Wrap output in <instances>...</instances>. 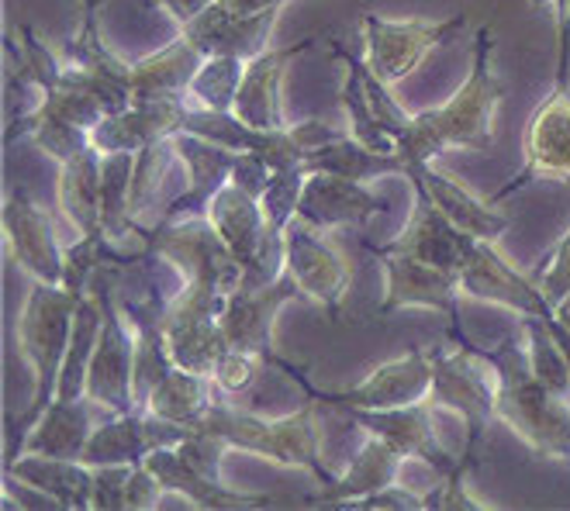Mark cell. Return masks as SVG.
I'll use <instances>...</instances> for the list:
<instances>
[{"label":"cell","mask_w":570,"mask_h":511,"mask_svg":"<svg viewBox=\"0 0 570 511\" xmlns=\"http://www.w3.org/2000/svg\"><path fill=\"white\" fill-rule=\"evenodd\" d=\"M494 31L484 24L474 36V62L471 77L440 108L412 111L405 131L397 135V153L409 166L432 163L443 153H488L494 143L498 105L505 100V83L494 77Z\"/></svg>","instance_id":"1"},{"label":"cell","mask_w":570,"mask_h":511,"mask_svg":"<svg viewBox=\"0 0 570 511\" xmlns=\"http://www.w3.org/2000/svg\"><path fill=\"white\" fill-rule=\"evenodd\" d=\"M80 301L73 291H66L62 284H42L36 281L28 291V301L18 315V350L24 363L31 366V377H36V391H31V404L21 415H8V453L4 463L21 456L24 435L31 425L39 422V415L52 404L56 384L62 373L66 350H70L73 338V322Z\"/></svg>","instance_id":"2"},{"label":"cell","mask_w":570,"mask_h":511,"mask_svg":"<svg viewBox=\"0 0 570 511\" xmlns=\"http://www.w3.org/2000/svg\"><path fill=\"white\" fill-rule=\"evenodd\" d=\"M498 373V422H505L535 456L570 460V397L532 373L525 338H501L484 350Z\"/></svg>","instance_id":"3"},{"label":"cell","mask_w":570,"mask_h":511,"mask_svg":"<svg viewBox=\"0 0 570 511\" xmlns=\"http://www.w3.org/2000/svg\"><path fill=\"white\" fill-rule=\"evenodd\" d=\"M197 425H205L228 439L232 450L253 453L259 460H271L287 470H312L322 484L335 481V473L322 463V432H318V401L308 397L305 407L284 419H259L253 412L232 407L228 397H218L208 415Z\"/></svg>","instance_id":"4"},{"label":"cell","mask_w":570,"mask_h":511,"mask_svg":"<svg viewBox=\"0 0 570 511\" xmlns=\"http://www.w3.org/2000/svg\"><path fill=\"white\" fill-rule=\"evenodd\" d=\"M456 350H429L432 356V391L429 404L446 407L463 419V453L460 470L471 473L481 463L484 435L498 419V373L494 363L471 338L456 335Z\"/></svg>","instance_id":"5"},{"label":"cell","mask_w":570,"mask_h":511,"mask_svg":"<svg viewBox=\"0 0 570 511\" xmlns=\"http://www.w3.org/2000/svg\"><path fill=\"white\" fill-rule=\"evenodd\" d=\"M136 238L149 256L170 263L187 287L208 291L228 301V294L243 281L246 266L225 246V238L215 232L208 218H180V222L159 218L156 225H139Z\"/></svg>","instance_id":"6"},{"label":"cell","mask_w":570,"mask_h":511,"mask_svg":"<svg viewBox=\"0 0 570 511\" xmlns=\"http://www.w3.org/2000/svg\"><path fill=\"white\" fill-rule=\"evenodd\" d=\"M118 269L125 266H100L90 281V294L100 304V335L87 370V397L108 415L136 412V387H131L136 332H131L118 301Z\"/></svg>","instance_id":"7"},{"label":"cell","mask_w":570,"mask_h":511,"mask_svg":"<svg viewBox=\"0 0 570 511\" xmlns=\"http://www.w3.org/2000/svg\"><path fill=\"white\" fill-rule=\"evenodd\" d=\"M294 297H301L297 284L291 281V274H284L271 284H259V287H249V284H239L236 291L228 294L225 308H222V332L228 338L232 350H243V353H253L259 356L263 363H271L277 370H284L287 377L301 387L308 377L305 370L291 366L281 353H277V343H274V332H277V318H281V308L291 304Z\"/></svg>","instance_id":"8"},{"label":"cell","mask_w":570,"mask_h":511,"mask_svg":"<svg viewBox=\"0 0 570 511\" xmlns=\"http://www.w3.org/2000/svg\"><path fill=\"white\" fill-rule=\"evenodd\" d=\"M463 28H466V14H453L443 21H429V18L394 21V18H381L374 11H366L363 14V49H366L363 59L384 83H397L412 77L432 49L453 42Z\"/></svg>","instance_id":"9"},{"label":"cell","mask_w":570,"mask_h":511,"mask_svg":"<svg viewBox=\"0 0 570 511\" xmlns=\"http://www.w3.org/2000/svg\"><path fill=\"white\" fill-rule=\"evenodd\" d=\"M366 253H374L381 259V266L387 269V291H384V301L377 304L381 318L394 315V312H405V308H429V312H440L446 318L450 338L463 335V325H460V297H463L460 274L443 269V266H432L419 256L371 246V243H366Z\"/></svg>","instance_id":"10"},{"label":"cell","mask_w":570,"mask_h":511,"mask_svg":"<svg viewBox=\"0 0 570 511\" xmlns=\"http://www.w3.org/2000/svg\"><path fill=\"white\" fill-rule=\"evenodd\" d=\"M308 397L328 407H343V412H384V407H405L429 401L432 391V356L429 350H409L381 366L371 370L356 387L343 391H318L312 381L301 387Z\"/></svg>","instance_id":"11"},{"label":"cell","mask_w":570,"mask_h":511,"mask_svg":"<svg viewBox=\"0 0 570 511\" xmlns=\"http://www.w3.org/2000/svg\"><path fill=\"white\" fill-rule=\"evenodd\" d=\"M284 269L297 284L301 297H312L318 308H325V315L332 322H340L343 297H346L350 281H353L350 263L340 249L328 243L325 232L312 228L297 215L284 232Z\"/></svg>","instance_id":"12"},{"label":"cell","mask_w":570,"mask_h":511,"mask_svg":"<svg viewBox=\"0 0 570 511\" xmlns=\"http://www.w3.org/2000/svg\"><path fill=\"white\" fill-rule=\"evenodd\" d=\"M535 180H553L570 190V83H553L543 105L532 111L522 169L491 197V204L512 197Z\"/></svg>","instance_id":"13"},{"label":"cell","mask_w":570,"mask_h":511,"mask_svg":"<svg viewBox=\"0 0 570 511\" xmlns=\"http://www.w3.org/2000/svg\"><path fill=\"white\" fill-rule=\"evenodd\" d=\"M4 243L8 256L24 269L31 281L62 284L66 249L56 238V225L46 208L31 200L28 187H11L4 197Z\"/></svg>","instance_id":"14"},{"label":"cell","mask_w":570,"mask_h":511,"mask_svg":"<svg viewBox=\"0 0 570 511\" xmlns=\"http://www.w3.org/2000/svg\"><path fill=\"white\" fill-rule=\"evenodd\" d=\"M190 429L170 419H159L149 412H118L108 422H97L83 463L87 466H108V463H146L149 453L166 450V446H180L184 435Z\"/></svg>","instance_id":"15"},{"label":"cell","mask_w":570,"mask_h":511,"mask_svg":"<svg viewBox=\"0 0 570 511\" xmlns=\"http://www.w3.org/2000/svg\"><path fill=\"white\" fill-rule=\"evenodd\" d=\"M177 159L187 169V190L177 194L166 208L159 212L163 222H180V218H205L212 197L232 180L239 166L243 153H232L212 139H200L194 131H177L174 135Z\"/></svg>","instance_id":"16"},{"label":"cell","mask_w":570,"mask_h":511,"mask_svg":"<svg viewBox=\"0 0 570 511\" xmlns=\"http://www.w3.org/2000/svg\"><path fill=\"white\" fill-rule=\"evenodd\" d=\"M353 425H360L366 435L384 439L405 460H419L440 476L453 473L460 466V456H453L432 429V404H405V407H384V412H346Z\"/></svg>","instance_id":"17"},{"label":"cell","mask_w":570,"mask_h":511,"mask_svg":"<svg viewBox=\"0 0 570 511\" xmlns=\"http://www.w3.org/2000/svg\"><path fill=\"white\" fill-rule=\"evenodd\" d=\"M460 287L463 297H478V301H491L501 304V308L522 315H540L550 318L553 304L543 297L535 277H522L515 266L505 263V256L498 253V243H478L474 256L466 259V266L460 269Z\"/></svg>","instance_id":"18"},{"label":"cell","mask_w":570,"mask_h":511,"mask_svg":"<svg viewBox=\"0 0 570 511\" xmlns=\"http://www.w3.org/2000/svg\"><path fill=\"white\" fill-rule=\"evenodd\" d=\"M412 190H415L412 218L384 249L409 253V256H419V259H425L432 266H443V269H453V274H460V269L466 266V259L474 256L481 238H474V235H466L463 228H456L440 208H435L429 190L422 184H412Z\"/></svg>","instance_id":"19"},{"label":"cell","mask_w":570,"mask_h":511,"mask_svg":"<svg viewBox=\"0 0 570 511\" xmlns=\"http://www.w3.org/2000/svg\"><path fill=\"white\" fill-rule=\"evenodd\" d=\"M315 42H318V39L308 36V39H301V42H294V46L266 49V52H259L256 59H249L232 115L243 118V121L253 125V128H266V131L291 128L287 115H284V73H287V66H291L294 59L305 56Z\"/></svg>","instance_id":"20"},{"label":"cell","mask_w":570,"mask_h":511,"mask_svg":"<svg viewBox=\"0 0 570 511\" xmlns=\"http://www.w3.org/2000/svg\"><path fill=\"white\" fill-rule=\"evenodd\" d=\"M284 8H271L259 14H232L218 0L200 11L194 21L180 24V36L200 52V56H236V59H256L271 49V36L277 28Z\"/></svg>","instance_id":"21"},{"label":"cell","mask_w":570,"mask_h":511,"mask_svg":"<svg viewBox=\"0 0 570 511\" xmlns=\"http://www.w3.org/2000/svg\"><path fill=\"white\" fill-rule=\"evenodd\" d=\"M384 212H391L387 197L340 174H308L297 204V218L318 232H332L343 225H366L374 215Z\"/></svg>","instance_id":"22"},{"label":"cell","mask_w":570,"mask_h":511,"mask_svg":"<svg viewBox=\"0 0 570 511\" xmlns=\"http://www.w3.org/2000/svg\"><path fill=\"white\" fill-rule=\"evenodd\" d=\"M187 97H146L131 100L118 115L100 118L90 131V146L100 153H139L159 139H170L184 125Z\"/></svg>","instance_id":"23"},{"label":"cell","mask_w":570,"mask_h":511,"mask_svg":"<svg viewBox=\"0 0 570 511\" xmlns=\"http://www.w3.org/2000/svg\"><path fill=\"white\" fill-rule=\"evenodd\" d=\"M409 184H422L432 197V204L440 208L456 228H463L466 235L484 238V243H498L501 235L509 232V215H501L491 200H481L474 190H466L460 180H453L450 174H443L435 163H419L412 166Z\"/></svg>","instance_id":"24"},{"label":"cell","mask_w":570,"mask_h":511,"mask_svg":"<svg viewBox=\"0 0 570 511\" xmlns=\"http://www.w3.org/2000/svg\"><path fill=\"white\" fill-rule=\"evenodd\" d=\"M4 473H8V481L42 491L66 511L94 508V466H87L83 460L21 453L18 460L4 463Z\"/></svg>","instance_id":"25"},{"label":"cell","mask_w":570,"mask_h":511,"mask_svg":"<svg viewBox=\"0 0 570 511\" xmlns=\"http://www.w3.org/2000/svg\"><path fill=\"white\" fill-rule=\"evenodd\" d=\"M405 466V456H401L394 446H387L384 439L371 435L363 442V450L353 456V463L346 466V473H340L335 481H328L318 494L305 498L315 508H346L360 498H371L391 484H397V473Z\"/></svg>","instance_id":"26"},{"label":"cell","mask_w":570,"mask_h":511,"mask_svg":"<svg viewBox=\"0 0 570 511\" xmlns=\"http://www.w3.org/2000/svg\"><path fill=\"white\" fill-rule=\"evenodd\" d=\"M146 466L159 476V484L166 494H180L187 498L190 508H266L277 504V498L271 494H243L236 488H225V481H212V476L197 473L194 466H187V460L177 453V446H166L146 456Z\"/></svg>","instance_id":"27"},{"label":"cell","mask_w":570,"mask_h":511,"mask_svg":"<svg viewBox=\"0 0 570 511\" xmlns=\"http://www.w3.org/2000/svg\"><path fill=\"white\" fill-rule=\"evenodd\" d=\"M215 232L225 238V246L239 256L243 266H253L259 249H263V238H266V215H263V200L259 194H253L249 187L228 180L208 204V215H205Z\"/></svg>","instance_id":"28"},{"label":"cell","mask_w":570,"mask_h":511,"mask_svg":"<svg viewBox=\"0 0 570 511\" xmlns=\"http://www.w3.org/2000/svg\"><path fill=\"white\" fill-rule=\"evenodd\" d=\"M94 401L77 397V401H62L52 397V404L39 415V422L31 425L24 435L21 453H46V456H62V460H80L87 442L97 429L94 422Z\"/></svg>","instance_id":"29"},{"label":"cell","mask_w":570,"mask_h":511,"mask_svg":"<svg viewBox=\"0 0 570 511\" xmlns=\"http://www.w3.org/2000/svg\"><path fill=\"white\" fill-rule=\"evenodd\" d=\"M301 163H305L308 174H340V177H350L356 184H371L381 177H405L409 180V174H412L409 159L401 153H377L371 146L356 143L350 131L343 135V139H332V143L308 149Z\"/></svg>","instance_id":"30"},{"label":"cell","mask_w":570,"mask_h":511,"mask_svg":"<svg viewBox=\"0 0 570 511\" xmlns=\"http://www.w3.org/2000/svg\"><path fill=\"white\" fill-rule=\"evenodd\" d=\"M100 166H105V153L94 146H87L73 159L59 163L56 200L66 222L77 228V235L100 232Z\"/></svg>","instance_id":"31"},{"label":"cell","mask_w":570,"mask_h":511,"mask_svg":"<svg viewBox=\"0 0 570 511\" xmlns=\"http://www.w3.org/2000/svg\"><path fill=\"white\" fill-rule=\"evenodd\" d=\"M200 62H205V56H200L184 36H177L159 52L142 56L136 66H131V90H136V100L187 97V87H190Z\"/></svg>","instance_id":"32"},{"label":"cell","mask_w":570,"mask_h":511,"mask_svg":"<svg viewBox=\"0 0 570 511\" xmlns=\"http://www.w3.org/2000/svg\"><path fill=\"white\" fill-rule=\"evenodd\" d=\"M218 397H225V394L215 387L212 377H205V373H194V370H184V366H174V370L166 373V377L156 384V391L149 394L146 412L194 429L200 419L208 415V407H212Z\"/></svg>","instance_id":"33"},{"label":"cell","mask_w":570,"mask_h":511,"mask_svg":"<svg viewBox=\"0 0 570 511\" xmlns=\"http://www.w3.org/2000/svg\"><path fill=\"white\" fill-rule=\"evenodd\" d=\"M131 174H136V153H105V166H100V232L115 246L139 228L128 212Z\"/></svg>","instance_id":"34"},{"label":"cell","mask_w":570,"mask_h":511,"mask_svg":"<svg viewBox=\"0 0 570 511\" xmlns=\"http://www.w3.org/2000/svg\"><path fill=\"white\" fill-rule=\"evenodd\" d=\"M18 36H21V52L14 46V36H8V52L14 56V77H11V83L36 87L39 94L62 87V80H66V59H59L36 36V28H31V24H18Z\"/></svg>","instance_id":"35"},{"label":"cell","mask_w":570,"mask_h":511,"mask_svg":"<svg viewBox=\"0 0 570 511\" xmlns=\"http://www.w3.org/2000/svg\"><path fill=\"white\" fill-rule=\"evenodd\" d=\"M246 73V59L236 56H205L197 73L187 87V100L212 111H232L236 108V94Z\"/></svg>","instance_id":"36"},{"label":"cell","mask_w":570,"mask_h":511,"mask_svg":"<svg viewBox=\"0 0 570 511\" xmlns=\"http://www.w3.org/2000/svg\"><path fill=\"white\" fill-rule=\"evenodd\" d=\"M522 338H525V353H529L535 377L547 387H553L557 394L570 397V360L560 350L550 322L540 315H522Z\"/></svg>","instance_id":"37"},{"label":"cell","mask_w":570,"mask_h":511,"mask_svg":"<svg viewBox=\"0 0 570 511\" xmlns=\"http://www.w3.org/2000/svg\"><path fill=\"white\" fill-rule=\"evenodd\" d=\"M174 159H177L174 135L136 153V174H131V190H128V212H131V222L136 225H142V218L156 208L166 169H170Z\"/></svg>","instance_id":"38"},{"label":"cell","mask_w":570,"mask_h":511,"mask_svg":"<svg viewBox=\"0 0 570 511\" xmlns=\"http://www.w3.org/2000/svg\"><path fill=\"white\" fill-rule=\"evenodd\" d=\"M308 180V169L305 163H287V166H274L271 184L259 194L263 200V215H266V235L271 238H284L287 225L297 215V204H301V190H305Z\"/></svg>","instance_id":"39"},{"label":"cell","mask_w":570,"mask_h":511,"mask_svg":"<svg viewBox=\"0 0 570 511\" xmlns=\"http://www.w3.org/2000/svg\"><path fill=\"white\" fill-rule=\"evenodd\" d=\"M532 277L540 284L543 297L553 304V312L563 301H570V228L563 232V238L553 246V253L540 263V269H535Z\"/></svg>","instance_id":"40"},{"label":"cell","mask_w":570,"mask_h":511,"mask_svg":"<svg viewBox=\"0 0 570 511\" xmlns=\"http://www.w3.org/2000/svg\"><path fill=\"white\" fill-rule=\"evenodd\" d=\"M128 476H131V463L94 466V508L128 511Z\"/></svg>","instance_id":"41"},{"label":"cell","mask_w":570,"mask_h":511,"mask_svg":"<svg viewBox=\"0 0 570 511\" xmlns=\"http://www.w3.org/2000/svg\"><path fill=\"white\" fill-rule=\"evenodd\" d=\"M259 366H263L259 356L243 353V350H228V353L218 360V366H215V373H212V381H215V387H218L225 397L243 394V391L256 381V370H259Z\"/></svg>","instance_id":"42"},{"label":"cell","mask_w":570,"mask_h":511,"mask_svg":"<svg viewBox=\"0 0 570 511\" xmlns=\"http://www.w3.org/2000/svg\"><path fill=\"white\" fill-rule=\"evenodd\" d=\"M466 476L460 466L446 476H440V484H435L429 494H425V511H446V508H466V511H484L491 504H484L478 494H471V488H466Z\"/></svg>","instance_id":"43"},{"label":"cell","mask_w":570,"mask_h":511,"mask_svg":"<svg viewBox=\"0 0 570 511\" xmlns=\"http://www.w3.org/2000/svg\"><path fill=\"white\" fill-rule=\"evenodd\" d=\"M346 508H353V511H425V494H415L401 484H391V488H384L371 498H360Z\"/></svg>","instance_id":"44"},{"label":"cell","mask_w":570,"mask_h":511,"mask_svg":"<svg viewBox=\"0 0 570 511\" xmlns=\"http://www.w3.org/2000/svg\"><path fill=\"white\" fill-rule=\"evenodd\" d=\"M163 484L159 476L146 466V463H136L131 466V476H128V511H146V508H159V498H163Z\"/></svg>","instance_id":"45"},{"label":"cell","mask_w":570,"mask_h":511,"mask_svg":"<svg viewBox=\"0 0 570 511\" xmlns=\"http://www.w3.org/2000/svg\"><path fill=\"white\" fill-rule=\"evenodd\" d=\"M215 0H149V8H159L163 14H170L177 24L194 21L200 11H208Z\"/></svg>","instance_id":"46"},{"label":"cell","mask_w":570,"mask_h":511,"mask_svg":"<svg viewBox=\"0 0 570 511\" xmlns=\"http://www.w3.org/2000/svg\"><path fill=\"white\" fill-rule=\"evenodd\" d=\"M222 8H228L232 14H259L271 8H287L291 0H218Z\"/></svg>","instance_id":"47"},{"label":"cell","mask_w":570,"mask_h":511,"mask_svg":"<svg viewBox=\"0 0 570 511\" xmlns=\"http://www.w3.org/2000/svg\"><path fill=\"white\" fill-rule=\"evenodd\" d=\"M80 4L87 8V4H97V8H105V0H80Z\"/></svg>","instance_id":"48"}]
</instances>
